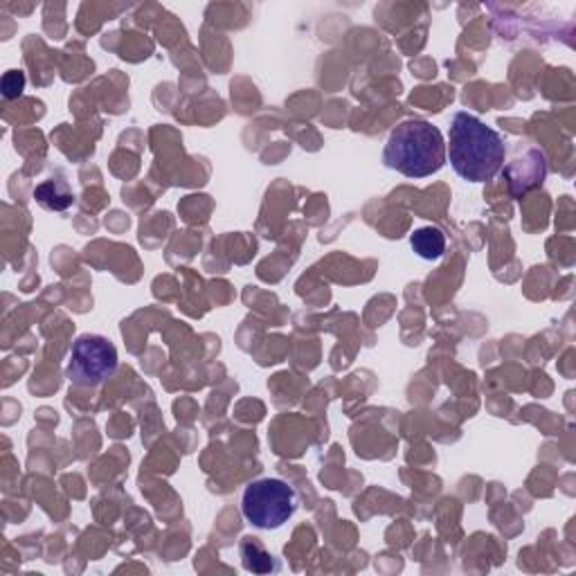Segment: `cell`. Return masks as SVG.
Segmentation results:
<instances>
[{
	"mask_svg": "<svg viewBox=\"0 0 576 576\" xmlns=\"http://www.w3.org/2000/svg\"><path fill=\"white\" fill-rule=\"evenodd\" d=\"M118 369V350L104 335L84 333L73 343L66 376L77 388H95Z\"/></svg>",
	"mask_w": 576,
	"mask_h": 576,
	"instance_id": "277c9868",
	"label": "cell"
},
{
	"mask_svg": "<svg viewBox=\"0 0 576 576\" xmlns=\"http://www.w3.org/2000/svg\"><path fill=\"white\" fill-rule=\"evenodd\" d=\"M383 163L406 178L432 176L446 163V140L435 124L406 120L390 133Z\"/></svg>",
	"mask_w": 576,
	"mask_h": 576,
	"instance_id": "7a4b0ae2",
	"label": "cell"
},
{
	"mask_svg": "<svg viewBox=\"0 0 576 576\" xmlns=\"http://www.w3.org/2000/svg\"><path fill=\"white\" fill-rule=\"evenodd\" d=\"M34 199L47 208V210H55V212H64L75 203L73 191L66 187L64 180H45L34 189Z\"/></svg>",
	"mask_w": 576,
	"mask_h": 576,
	"instance_id": "8992f818",
	"label": "cell"
},
{
	"mask_svg": "<svg viewBox=\"0 0 576 576\" xmlns=\"http://www.w3.org/2000/svg\"><path fill=\"white\" fill-rule=\"evenodd\" d=\"M410 244H412V251L421 259H428V262H437L446 253L444 232L440 228H432V225L414 230V234L410 236Z\"/></svg>",
	"mask_w": 576,
	"mask_h": 576,
	"instance_id": "5b68a950",
	"label": "cell"
},
{
	"mask_svg": "<svg viewBox=\"0 0 576 576\" xmlns=\"http://www.w3.org/2000/svg\"><path fill=\"white\" fill-rule=\"evenodd\" d=\"M446 156L455 174L468 182H487L505 165L507 147L498 131L470 113H457L451 124Z\"/></svg>",
	"mask_w": 576,
	"mask_h": 576,
	"instance_id": "6da1fadb",
	"label": "cell"
},
{
	"mask_svg": "<svg viewBox=\"0 0 576 576\" xmlns=\"http://www.w3.org/2000/svg\"><path fill=\"white\" fill-rule=\"evenodd\" d=\"M296 491L284 479L264 477L248 485L242 498L244 518L257 530H279L296 513Z\"/></svg>",
	"mask_w": 576,
	"mask_h": 576,
	"instance_id": "3957f363",
	"label": "cell"
},
{
	"mask_svg": "<svg viewBox=\"0 0 576 576\" xmlns=\"http://www.w3.org/2000/svg\"><path fill=\"white\" fill-rule=\"evenodd\" d=\"M239 552H242V561H244V567L248 572H255V574H268V572H275L277 569V563L275 558L259 545L257 539L253 536H246L242 541V545H239Z\"/></svg>",
	"mask_w": 576,
	"mask_h": 576,
	"instance_id": "52a82bcc",
	"label": "cell"
},
{
	"mask_svg": "<svg viewBox=\"0 0 576 576\" xmlns=\"http://www.w3.org/2000/svg\"><path fill=\"white\" fill-rule=\"evenodd\" d=\"M0 86H3V98H5V100H16V98H21L23 90H25V73H23V70H10V73H5L3 84H0Z\"/></svg>",
	"mask_w": 576,
	"mask_h": 576,
	"instance_id": "ba28073f",
	"label": "cell"
}]
</instances>
